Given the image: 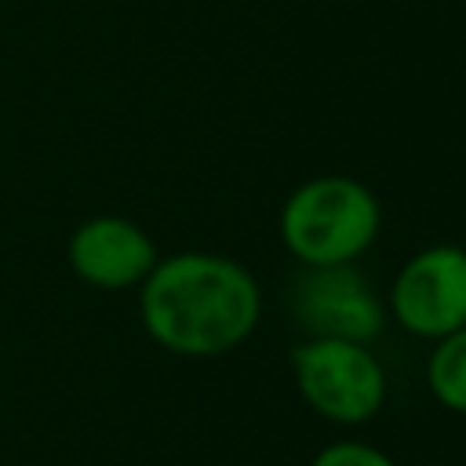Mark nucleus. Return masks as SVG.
<instances>
[{"label":"nucleus","mask_w":466,"mask_h":466,"mask_svg":"<svg viewBox=\"0 0 466 466\" xmlns=\"http://www.w3.org/2000/svg\"><path fill=\"white\" fill-rule=\"evenodd\" d=\"M138 288L146 335L175 357H222L248 342L262 317L251 269L211 251L157 258Z\"/></svg>","instance_id":"obj_1"},{"label":"nucleus","mask_w":466,"mask_h":466,"mask_svg":"<svg viewBox=\"0 0 466 466\" xmlns=\"http://www.w3.org/2000/svg\"><path fill=\"white\" fill-rule=\"evenodd\" d=\"M277 229L299 266H346L375 244L382 204L360 178L313 175L288 193Z\"/></svg>","instance_id":"obj_2"},{"label":"nucleus","mask_w":466,"mask_h":466,"mask_svg":"<svg viewBox=\"0 0 466 466\" xmlns=\"http://www.w3.org/2000/svg\"><path fill=\"white\" fill-rule=\"evenodd\" d=\"M302 400L335 426H360L386 404V368L368 342L306 335L291 350Z\"/></svg>","instance_id":"obj_3"},{"label":"nucleus","mask_w":466,"mask_h":466,"mask_svg":"<svg viewBox=\"0 0 466 466\" xmlns=\"http://www.w3.org/2000/svg\"><path fill=\"white\" fill-rule=\"evenodd\" d=\"M386 313L415 339H444L466 328V248L430 244L393 277Z\"/></svg>","instance_id":"obj_4"},{"label":"nucleus","mask_w":466,"mask_h":466,"mask_svg":"<svg viewBox=\"0 0 466 466\" xmlns=\"http://www.w3.org/2000/svg\"><path fill=\"white\" fill-rule=\"evenodd\" d=\"M291 317L306 335L368 342L386 328V302L353 266H302L288 288Z\"/></svg>","instance_id":"obj_5"},{"label":"nucleus","mask_w":466,"mask_h":466,"mask_svg":"<svg viewBox=\"0 0 466 466\" xmlns=\"http://www.w3.org/2000/svg\"><path fill=\"white\" fill-rule=\"evenodd\" d=\"M66 255L73 273L102 291L138 288L160 258L153 237L124 215H95L80 222L69 237Z\"/></svg>","instance_id":"obj_6"},{"label":"nucleus","mask_w":466,"mask_h":466,"mask_svg":"<svg viewBox=\"0 0 466 466\" xmlns=\"http://www.w3.org/2000/svg\"><path fill=\"white\" fill-rule=\"evenodd\" d=\"M426 386L441 408L466 415V328L433 342L426 360Z\"/></svg>","instance_id":"obj_7"},{"label":"nucleus","mask_w":466,"mask_h":466,"mask_svg":"<svg viewBox=\"0 0 466 466\" xmlns=\"http://www.w3.org/2000/svg\"><path fill=\"white\" fill-rule=\"evenodd\" d=\"M309 466H397L382 448H375V444H368V441H331V444H324L313 459H309Z\"/></svg>","instance_id":"obj_8"}]
</instances>
